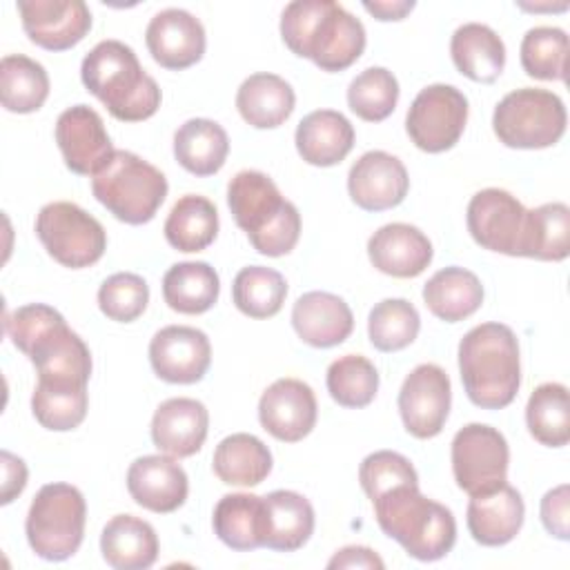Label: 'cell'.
<instances>
[{
  "label": "cell",
  "instance_id": "obj_1",
  "mask_svg": "<svg viewBox=\"0 0 570 570\" xmlns=\"http://www.w3.org/2000/svg\"><path fill=\"white\" fill-rule=\"evenodd\" d=\"M11 343L33 363L38 383L87 385L91 376V352L67 325L65 316L45 305L29 303L4 318Z\"/></svg>",
  "mask_w": 570,
  "mask_h": 570
},
{
  "label": "cell",
  "instance_id": "obj_2",
  "mask_svg": "<svg viewBox=\"0 0 570 570\" xmlns=\"http://www.w3.org/2000/svg\"><path fill=\"white\" fill-rule=\"evenodd\" d=\"M281 38L294 56L330 73L352 67L367 40L363 22L332 0L289 2L281 16Z\"/></svg>",
  "mask_w": 570,
  "mask_h": 570
},
{
  "label": "cell",
  "instance_id": "obj_3",
  "mask_svg": "<svg viewBox=\"0 0 570 570\" xmlns=\"http://www.w3.org/2000/svg\"><path fill=\"white\" fill-rule=\"evenodd\" d=\"M80 78L107 111L122 122L151 118L160 107V87L142 69L136 51L120 40H100L80 65Z\"/></svg>",
  "mask_w": 570,
  "mask_h": 570
},
{
  "label": "cell",
  "instance_id": "obj_4",
  "mask_svg": "<svg viewBox=\"0 0 570 570\" xmlns=\"http://www.w3.org/2000/svg\"><path fill=\"white\" fill-rule=\"evenodd\" d=\"M459 372L468 399L483 410L510 405L521 385L517 334L503 323H481L459 343Z\"/></svg>",
  "mask_w": 570,
  "mask_h": 570
},
{
  "label": "cell",
  "instance_id": "obj_5",
  "mask_svg": "<svg viewBox=\"0 0 570 570\" xmlns=\"http://www.w3.org/2000/svg\"><path fill=\"white\" fill-rule=\"evenodd\" d=\"M379 528L419 561L443 559L456 541V521L416 483H399L372 499Z\"/></svg>",
  "mask_w": 570,
  "mask_h": 570
},
{
  "label": "cell",
  "instance_id": "obj_6",
  "mask_svg": "<svg viewBox=\"0 0 570 570\" xmlns=\"http://www.w3.org/2000/svg\"><path fill=\"white\" fill-rule=\"evenodd\" d=\"M227 205L258 254L278 258L296 247L301 214L267 174L258 169L238 171L227 185Z\"/></svg>",
  "mask_w": 570,
  "mask_h": 570
},
{
  "label": "cell",
  "instance_id": "obj_7",
  "mask_svg": "<svg viewBox=\"0 0 570 570\" xmlns=\"http://www.w3.org/2000/svg\"><path fill=\"white\" fill-rule=\"evenodd\" d=\"M167 178L134 151L116 149L109 163L91 176L94 198L127 225L149 223L167 196Z\"/></svg>",
  "mask_w": 570,
  "mask_h": 570
},
{
  "label": "cell",
  "instance_id": "obj_8",
  "mask_svg": "<svg viewBox=\"0 0 570 570\" xmlns=\"http://www.w3.org/2000/svg\"><path fill=\"white\" fill-rule=\"evenodd\" d=\"M85 523L87 503L82 492L71 483H47L29 505L24 532L40 559L65 561L78 552Z\"/></svg>",
  "mask_w": 570,
  "mask_h": 570
},
{
  "label": "cell",
  "instance_id": "obj_9",
  "mask_svg": "<svg viewBox=\"0 0 570 570\" xmlns=\"http://www.w3.org/2000/svg\"><path fill=\"white\" fill-rule=\"evenodd\" d=\"M568 114L563 100L537 87H521L505 94L492 114V129L499 142L512 149H546L561 140Z\"/></svg>",
  "mask_w": 570,
  "mask_h": 570
},
{
  "label": "cell",
  "instance_id": "obj_10",
  "mask_svg": "<svg viewBox=\"0 0 570 570\" xmlns=\"http://www.w3.org/2000/svg\"><path fill=\"white\" fill-rule=\"evenodd\" d=\"M36 236L47 254L69 269L98 263L107 249V232L100 220L69 200L47 203L38 212Z\"/></svg>",
  "mask_w": 570,
  "mask_h": 570
},
{
  "label": "cell",
  "instance_id": "obj_11",
  "mask_svg": "<svg viewBox=\"0 0 570 570\" xmlns=\"http://www.w3.org/2000/svg\"><path fill=\"white\" fill-rule=\"evenodd\" d=\"M468 122V98L454 85L434 82L416 94L405 116L410 140L428 154L452 149Z\"/></svg>",
  "mask_w": 570,
  "mask_h": 570
},
{
  "label": "cell",
  "instance_id": "obj_12",
  "mask_svg": "<svg viewBox=\"0 0 570 570\" xmlns=\"http://www.w3.org/2000/svg\"><path fill=\"white\" fill-rule=\"evenodd\" d=\"M452 474L470 497L505 483L510 450L505 436L485 423H468L452 439Z\"/></svg>",
  "mask_w": 570,
  "mask_h": 570
},
{
  "label": "cell",
  "instance_id": "obj_13",
  "mask_svg": "<svg viewBox=\"0 0 570 570\" xmlns=\"http://www.w3.org/2000/svg\"><path fill=\"white\" fill-rule=\"evenodd\" d=\"M450 376L436 363L416 365L399 390V414L405 430L416 439L436 436L450 414Z\"/></svg>",
  "mask_w": 570,
  "mask_h": 570
},
{
  "label": "cell",
  "instance_id": "obj_14",
  "mask_svg": "<svg viewBox=\"0 0 570 570\" xmlns=\"http://www.w3.org/2000/svg\"><path fill=\"white\" fill-rule=\"evenodd\" d=\"M525 207L505 189L488 187L468 203V232L476 245L505 256H519Z\"/></svg>",
  "mask_w": 570,
  "mask_h": 570
},
{
  "label": "cell",
  "instance_id": "obj_15",
  "mask_svg": "<svg viewBox=\"0 0 570 570\" xmlns=\"http://www.w3.org/2000/svg\"><path fill=\"white\" fill-rule=\"evenodd\" d=\"M56 142L67 169L78 176H96L116 151L100 114L89 105H73L58 116Z\"/></svg>",
  "mask_w": 570,
  "mask_h": 570
},
{
  "label": "cell",
  "instance_id": "obj_16",
  "mask_svg": "<svg viewBox=\"0 0 570 570\" xmlns=\"http://www.w3.org/2000/svg\"><path fill=\"white\" fill-rule=\"evenodd\" d=\"M29 40L47 51L76 47L91 29V11L82 0H18Z\"/></svg>",
  "mask_w": 570,
  "mask_h": 570
},
{
  "label": "cell",
  "instance_id": "obj_17",
  "mask_svg": "<svg viewBox=\"0 0 570 570\" xmlns=\"http://www.w3.org/2000/svg\"><path fill=\"white\" fill-rule=\"evenodd\" d=\"M149 363L154 374L167 383H198L212 363L209 338L189 325H167L149 343Z\"/></svg>",
  "mask_w": 570,
  "mask_h": 570
},
{
  "label": "cell",
  "instance_id": "obj_18",
  "mask_svg": "<svg viewBox=\"0 0 570 570\" xmlns=\"http://www.w3.org/2000/svg\"><path fill=\"white\" fill-rule=\"evenodd\" d=\"M318 416L314 390L298 379L274 381L258 401V421L274 439L296 443L305 439Z\"/></svg>",
  "mask_w": 570,
  "mask_h": 570
},
{
  "label": "cell",
  "instance_id": "obj_19",
  "mask_svg": "<svg viewBox=\"0 0 570 570\" xmlns=\"http://www.w3.org/2000/svg\"><path fill=\"white\" fill-rule=\"evenodd\" d=\"M410 189L405 165L381 149L365 151L347 174L350 198L365 212H385L403 203Z\"/></svg>",
  "mask_w": 570,
  "mask_h": 570
},
{
  "label": "cell",
  "instance_id": "obj_20",
  "mask_svg": "<svg viewBox=\"0 0 570 570\" xmlns=\"http://www.w3.org/2000/svg\"><path fill=\"white\" fill-rule=\"evenodd\" d=\"M145 42L151 58L160 67L180 71L203 58L207 38L203 22L194 13L171 7L158 11L149 20L145 29Z\"/></svg>",
  "mask_w": 570,
  "mask_h": 570
},
{
  "label": "cell",
  "instance_id": "obj_21",
  "mask_svg": "<svg viewBox=\"0 0 570 570\" xmlns=\"http://www.w3.org/2000/svg\"><path fill=\"white\" fill-rule=\"evenodd\" d=\"M127 490L140 508L167 514L187 501L189 479L174 456L147 454L129 465Z\"/></svg>",
  "mask_w": 570,
  "mask_h": 570
},
{
  "label": "cell",
  "instance_id": "obj_22",
  "mask_svg": "<svg viewBox=\"0 0 570 570\" xmlns=\"http://www.w3.org/2000/svg\"><path fill=\"white\" fill-rule=\"evenodd\" d=\"M367 256L381 274L414 278L432 263L434 249L419 227L407 223H387L370 236Z\"/></svg>",
  "mask_w": 570,
  "mask_h": 570
},
{
  "label": "cell",
  "instance_id": "obj_23",
  "mask_svg": "<svg viewBox=\"0 0 570 570\" xmlns=\"http://www.w3.org/2000/svg\"><path fill=\"white\" fill-rule=\"evenodd\" d=\"M207 407L200 401L187 396L163 401L151 416L154 445L174 459H187L196 454L207 439Z\"/></svg>",
  "mask_w": 570,
  "mask_h": 570
},
{
  "label": "cell",
  "instance_id": "obj_24",
  "mask_svg": "<svg viewBox=\"0 0 570 570\" xmlns=\"http://www.w3.org/2000/svg\"><path fill=\"white\" fill-rule=\"evenodd\" d=\"M525 517V505L517 488L508 481L499 488L470 497L465 521L472 539L488 548H499L510 543Z\"/></svg>",
  "mask_w": 570,
  "mask_h": 570
},
{
  "label": "cell",
  "instance_id": "obj_25",
  "mask_svg": "<svg viewBox=\"0 0 570 570\" xmlns=\"http://www.w3.org/2000/svg\"><path fill=\"white\" fill-rule=\"evenodd\" d=\"M292 325L298 338L312 347L341 345L354 330L350 305L330 292H307L292 307Z\"/></svg>",
  "mask_w": 570,
  "mask_h": 570
},
{
  "label": "cell",
  "instance_id": "obj_26",
  "mask_svg": "<svg viewBox=\"0 0 570 570\" xmlns=\"http://www.w3.org/2000/svg\"><path fill=\"white\" fill-rule=\"evenodd\" d=\"M314 532V508L294 490H274L263 497V546L276 552L303 548Z\"/></svg>",
  "mask_w": 570,
  "mask_h": 570
},
{
  "label": "cell",
  "instance_id": "obj_27",
  "mask_svg": "<svg viewBox=\"0 0 570 570\" xmlns=\"http://www.w3.org/2000/svg\"><path fill=\"white\" fill-rule=\"evenodd\" d=\"M294 142L307 165L332 167L352 151L354 127L341 111L316 109L298 122Z\"/></svg>",
  "mask_w": 570,
  "mask_h": 570
},
{
  "label": "cell",
  "instance_id": "obj_28",
  "mask_svg": "<svg viewBox=\"0 0 570 570\" xmlns=\"http://www.w3.org/2000/svg\"><path fill=\"white\" fill-rule=\"evenodd\" d=\"M100 552L114 570H145L158 559V537L147 521L116 514L102 528Z\"/></svg>",
  "mask_w": 570,
  "mask_h": 570
},
{
  "label": "cell",
  "instance_id": "obj_29",
  "mask_svg": "<svg viewBox=\"0 0 570 570\" xmlns=\"http://www.w3.org/2000/svg\"><path fill=\"white\" fill-rule=\"evenodd\" d=\"M296 94L292 85L276 73H252L236 91L240 118L256 129L281 127L294 111Z\"/></svg>",
  "mask_w": 570,
  "mask_h": 570
},
{
  "label": "cell",
  "instance_id": "obj_30",
  "mask_svg": "<svg viewBox=\"0 0 570 570\" xmlns=\"http://www.w3.org/2000/svg\"><path fill=\"white\" fill-rule=\"evenodd\" d=\"M454 67L470 80L490 85L505 67V45L501 36L481 22L461 24L450 40Z\"/></svg>",
  "mask_w": 570,
  "mask_h": 570
},
{
  "label": "cell",
  "instance_id": "obj_31",
  "mask_svg": "<svg viewBox=\"0 0 570 570\" xmlns=\"http://www.w3.org/2000/svg\"><path fill=\"white\" fill-rule=\"evenodd\" d=\"M425 307L445 323H459L472 316L483 303L479 276L465 267H443L423 285Z\"/></svg>",
  "mask_w": 570,
  "mask_h": 570
},
{
  "label": "cell",
  "instance_id": "obj_32",
  "mask_svg": "<svg viewBox=\"0 0 570 570\" xmlns=\"http://www.w3.org/2000/svg\"><path fill=\"white\" fill-rule=\"evenodd\" d=\"M229 154L227 131L209 118H191L174 134V156L194 176H214Z\"/></svg>",
  "mask_w": 570,
  "mask_h": 570
},
{
  "label": "cell",
  "instance_id": "obj_33",
  "mask_svg": "<svg viewBox=\"0 0 570 570\" xmlns=\"http://www.w3.org/2000/svg\"><path fill=\"white\" fill-rule=\"evenodd\" d=\"M212 468L227 485H258L272 472V452L258 436L236 432L216 445Z\"/></svg>",
  "mask_w": 570,
  "mask_h": 570
},
{
  "label": "cell",
  "instance_id": "obj_34",
  "mask_svg": "<svg viewBox=\"0 0 570 570\" xmlns=\"http://www.w3.org/2000/svg\"><path fill=\"white\" fill-rule=\"evenodd\" d=\"M570 254V207L543 203L525 212L519 256L559 263Z\"/></svg>",
  "mask_w": 570,
  "mask_h": 570
},
{
  "label": "cell",
  "instance_id": "obj_35",
  "mask_svg": "<svg viewBox=\"0 0 570 570\" xmlns=\"http://www.w3.org/2000/svg\"><path fill=\"white\" fill-rule=\"evenodd\" d=\"M220 294V278L205 261L171 265L163 276V298L180 314H203L214 307Z\"/></svg>",
  "mask_w": 570,
  "mask_h": 570
},
{
  "label": "cell",
  "instance_id": "obj_36",
  "mask_svg": "<svg viewBox=\"0 0 570 570\" xmlns=\"http://www.w3.org/2000/svg\"><path fill=\"white\" fill-rule=\"evenodd\" d=\"M216 537L236 552L263 546V497L234 492L218 499L212 517Z\"/></svg>",
  "mask_w": 570,
  "mask_h": 570
},
{
  "label": "cell",
  "instance_id": "obj_37",
  "mask_svg": "<svg viewBox=\"0 0 570 570\" xmlns=\"http://www.w3.org/2000/svg\"><path fill=\"white\" fill-rule=\"evenodd\" d=\"M163 232L174 249L203 252L218 236L216 205L200 194H185L174 203Z\"/></svg>",
  "mask_w": 570,
  "mask_h": 570
},
{
  "label": "cell",
  "instance_id": "obj_38",
  "mask_svg": "<svg viewBox=\"0 0 570 570\" xmlns=\"http://www.w3.org/2000/svg\"><path fill=\"white\" fill-rule=\"evenodd\" d=\"M49 96V76L40 62L9 53L0 62V100L11 114L38 111Z\"/></svg>",
  "mask_w": 570,
  "mask_h": 570
},
{
  "label": "cell",
  "instance_id": "obj_39",
  "mask_svg": "<svg viewBox=\"0 0 570 570\" xmlns=\"http://www.w3.org/2000/svg\"><path fill=\"white\" fill-rule=\"evenodd\" d=\"M528 432L548 448H563L570 441V401L561 383H541L525 405Z\"/></svg>",
  "mask_w": 570,
  "mask_h": 570
},
{
  "label": "cell",
  "instance_id": "obj_40",
  "mask_svg": "<svg viewBox=\"0 0 570 570\" xmlns=\"http://www.w3.org/2000/svg\"><path fill=\"white\" fill-rule=\"evenodd\" d=\"M287 283L281 272L263 265L243 267L232 283L234 305L249 318L276 316L285 303Z\"/></svg>",
  "mask_w": 570,
  "mask_h": 570
},
{
  "label": "cell",
  "instance_id": "obj_41",
  "mask_svg": "<svg viewBox=\"0 0 570 570\" xmlns=\"http://www.w3.org/2000/svg\"><path fill=\"white\" fill-rule=\"evenodd\" d=\"M87 385H47L36 383L31 394V412L36 421L51 432H69L87 416Z\"/></svg>",
  "mask_w": 570,
  "mask_h": 570
},
{
  "label": "cell",
  "instance_id": "obj_42",
  "mask_svg": "<svg viewBox=\"0 0 570 570\" xmlns=\"http://www.w3.org/2000/svg\"><path fill=\"white\" fill-rule=\"evenodd\" d=\"M327 392L341 407H365L379 392V372L374 363L361 354H345L327 367Z\"/></svg>",
  "mask_w": 570,
  "mask_h": 570
},
{
  "label": "cell",
  "instance_id": "obj_43",
  "mask_svg": "<svg viewBox=\"0 0 570 570\" xmlns=\"http://www.w3.org/2000/svg\"><path fill=\"white\" fill-rule=\"evenodd\" d=\"M421 330L416 307L405 298H383L367 316V336L379 352H399L414 343Z\"/></svg>",
  "mask_w": 570,
  "mask_h": 570
},
{
  "label": "cell",
  "instance_id": "obj_44",
  "mask_svg": "<svg viewBox=\"0 0 570 570\" xmlns=\"http://www.w3.org/2000/svg\"><path fill=\"white\" fill-rule=\"evenodd\" d=\"M521 67L537 80H566L568 36L559 27H532L521 40Z\"/></svg>",
  "mask_w": 570,
  "mask_h": 570
},
{
  "label": "cell",
  "instance_id": "obj_45",
  "mask_svg": "<svg viewBox=\"0 0 570 570\" xmlns=\"http://www.w3.org/2000/svg\"><path fill=\"white\" fill-rule=\"evenodd\" d=\"M399 102V80L385 67L363 69L347 87L350 109L365 122L385 120Z\"/></svg>",
  "mask_w": 570,
  "mask_h": 570
},
{
  "label": "cell",
  "instance_id": "obj_46",
  "mask_svg": "<svg viewBox=\"0 0 570 570\" xmlns=\"http://www.w3.org/2000/svg\"><path fill=\"white\" fill-rule=\"evenodd\" d=\"M149 303V285L142 276L131 272L111 274L98 289L100 312L116 323L136 321Z\"/></svg>",
  "mask_w": 570,
  "mask_h": 570
},
{
  "label": "cell",
  "instance_id": "obj_47",
  "mask_svg": "<svg viewBox=\"0 0 570 570\" xmlns=\"http://www.w3.org/2000/svg\"><path fill=\"white\" fill-rule=\"evenodd\" d=\"M358 481L363 492L372 501L374 497L399 483H416L419 474L407 456L392 450H379L361 461Z\"/></svg>",
  "mask_w": 570,
  "mask_h": 570
},
{
  "label": "cell",
  "instance_id": "obj_48",
  "mask_svg": "<svg viewBox=\"0 0 570 570\" xmlns=\"http://www.w3.org/2000/svg\"><path fill=\"white\" fill-rule=\"evenodd\" d=\"M541 523L543 528L561 539L568 541L570 537V517H568V483H561L548 490L541 499Z\"/></svg>",
  "mask_w": 570,
  "mask_h": 570
},
{
  "label": "cell",
  "instance_id": "obj_49",
  "mask_svg": "<svg viewBox=\"0 0 570 570\" xmlns=\"http://www.w3.org/2000/svg\"><path fill=\"white\" fill-rule=\"evenodd\" d=\"M0 461H2V499H0V503L7 505L18 494H22V490L27 485V465L20 456L11 454L9 450L0 452Z\"/></svg>",
  "mask_w": 570,
  "mask_h": 570
},
{
  "label": "cell",
  "instance_id": "obj_50",
  "mask_svg": "<svg viewBox=\"0 0 570 570\" xmlns=\"http://www.w3.org/2000/svg\"><path fill=\"white\" fill-rule=\"evenodd\" d=\"M327 568H372V570L376 568V570H383L385 563L372 548L345 546L327 561Z\"/></svg>",
  "mask_w": 570,
  "mask_h": 570
},
{
  "label": "cell",
  "instance_id": "obj_51",
  "mask_svg": "<svg viewBox=\"0 0 570 570\" xmlns=\"http://www.w3.org/2000/svg\"><path fill=\"white\" fill-rule=\"evenodd\" d=\"M365 11H370L376 20L390 22V20H403L414 7V0H394V2H363Z\"/></svg>",
  "mask_w": 570,
  "mask_h": 570
}]
</instances>
